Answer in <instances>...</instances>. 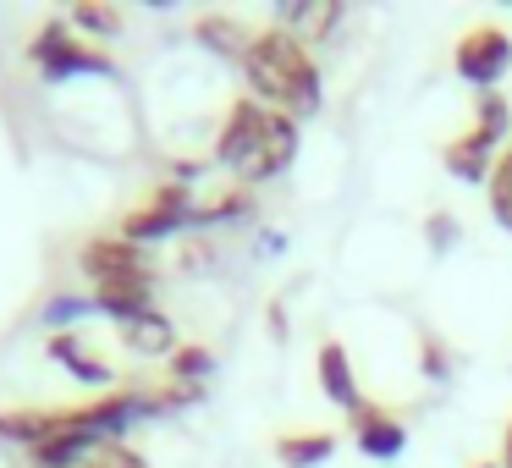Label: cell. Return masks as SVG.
Returning <instances> with one entry per match:
<instances>
[{"label":"cell","mask_w":512,"mask_h":468,"mask_svg":"<svg viewBox=\"0 0 512 468\" xmlns=\"http://www.w3.org/2000/svg\"><path fill=\"white\" fill-rule=\"evenodd\" d=\"M474 468H501V463H474Z\"/></svg>","instance_id":"obj_24"},{"label":"cell","mask_w":512,"mask_h":468,"mask_svg":"<svg viewBox=\"0 0 512 468\" xmlns=\"http://www.w3.org/2000/svg\"><path fill=\"white\" fill-rule=\"evenodd\" d=\"M270 122H276V111H270V105L237 94L232 111H226V122H221V138H215V160H221V166H232V171H243L248 160L259 155V144L270 138Z\"/></svg>","instance_id":"obj_4"},{"label":"cell","mask_w":512,"mask_h":468,"mask_svg":"<svg viewBox=\"0 0 512 468\" xmlns=\"http://www.w3.org/2000/svg\"><path fill=\"white\" fill-rule=\"evenodd\" d=\"M83 270L94 276V287L105 281H155V265L138 243H127L122 232H100L83 243Z\"/></svg>","instance_id":"obj_6"},{"label":"cell","mask_w":512,"mask_h":468,"mask_svg":"<svg viewBox=\"0 0 512 468\" xmlns=\"http://www.w3.org/2000/svg\"><path fill=\"white\" fill-rule=\"evenodd\" d=\"M72 28H89V34H116V28H122V12H111V6H100V0H83V6H72Z\"/></svg>","instance_id":"obj_19"},{"label":"cell","mask_w":512,"mask_h":468,"mask_svg":"<svg viewBox=\"0 0 512 468\" xmlns=\"http://www.w3.org/2000/svg\"><path fill=\"white\" fill-rule=\"evenodd\" d=\"M501 468H512V424H507V441H501Z\"/></svg>","instance_id":"obj_23"},{"label":"cell","mask_w":512,"mask_h":468,"mask_svg":"<svg viewBox=\"0 0 512 468\" xmlns=\"http://www.w3.org/2000/svg\"><path fill=\"white\" fill-rule=\"evenodd\" d=\"M314 364H320V391L325 397L336 402V408H347V413H358L364 408V391H358V375H353V358H347V347L342 342H320V358H314Z\"/></svg>","instance_id":"obj_9"},{"label":"cell","mask_w":512,"mask_h":468,"mask_svg":"<svg viewBox=\"0 0 512 468\" xmlns=\"http://www.w3.org/2000/svg\"><path fill=\"white\" fill-rule=\"evenodd\" d=\"M331 452H336V435H325V430L281 435V441H276V457H281L287 468H314V463H325Z\"/></svg>","instance_id":"obj_14"},{"label":"cell","mask_w":512,"mask_h":468,"mask_svg":"<svg viewBox=\"0 0 512 468\" xmlns=\"http://www.w3.org/2000/svg\"><path fill=\"white\" fill-rule=\"evenodd\" d=\"M430 226H435V243H441V248H446V243H452V215H435V221H430Z\"/></svg>","instance_id":"obj_22"},{"label":"cell","mask_w":512,"mask_h":468,"mask_svg":"<svg viewBox=\"0 0 512 468\" xmlns=\"http://www.w3.org/2000/svg\"><path fill=\"white\" fill-rule=\"evenodd\" d=\"M496 155H501V144H496L490 133H479V127L457 133L452 144L441 149L446 171H452L457 182H490V171H496Z\"/></svg>","instance_id":"obj_8"},{"label":"cell","mask_w":512,"mask_h":468,"mask_svg":"<svg viewBox=\"0 0 512 468\" xmlns=\"http://www.w3.org/2000/svg\"><path fill=\"white\" fill-rule=\"evenodd\" d=\"M485 188H490V210H496V221L512 232V144L496 155V171H490Z\"/></svg>","instance_id":"obj_15"},{"label":"cell","mask_w":512,"mask_h":468,"mask_svg":"<svg viewBox=\"0 0 512 468\" xmlns=\"http://www.w3.org/2000/svg\"><path fill=\"white\" fill-rule=\"evenodd\" d=\"M28 56H34V67L45 72L50 83H67V78H78V72H111V56H100L89 39L72 34V23H45L39 39L28 45Z\"/></svg>","instance_id":"obj_2"},{"label":"cell","mask_w":512,"mask_h":468,"mask_svg":"<svg viewBox=\"0 0 512 468\" xmlns=\"http://www.w3.org/2000/svg\"><path fill=\"white\" fill-rule=\"evenodd\" d=\"M127 342H133V347H144V353H166V347H171V325L166 320H160V314H149V320H138V325H127Z\"/></svg>","instance_id":"obj_18"},{"label":"cell","mask_w":512,"mask_h":468,"mask_svg":"<svg viewBox=\"0 0 512 468\" xmlns=\"http://www.w3.org/2000/svg\"><path fill=\"white\" fill-rule=\"evenodd\" d=\"M452 67H457V78H463V83H474V89L490 94L512 72V34H507V28H496V23L468 28V34L457 39Z\"/></svg>","instance_id":"obj_3"},{"label":"cell","mask_w":512,"mask_h":468,"mask_svg":"<svg viewBox=\"0 0 512 468\" xmlns=\"http://www.w3.org/2000/svg\"><path fill=\"white\" fill-rule=\"evenodd\" d=\"M94 309V298H56V303H50V309H45V320L50 325H56V331H61V325H78L83 320V314H89Z\"/></svg>","instance_id":"obj_21"},{"label":"cell","mask_w":512,"mask_h":468,"mask_svg":"<svg viewBox=\"0 0 512 468\" xmlns=\"http://www.w3.org/2000/svg\"><path fill=\"white\" fill-rule=\"evenodd\" d=\"M50 358H56V364L67 369V375L89 380V386H111V380H116V369L105 364L100 353H89L78 331H56V336H50Z\"/></svg>","instance_id":"obj_12"},{"label":"cell","mask_w":512,"mask_h":468,"mask_svg":"<svg viewBox=\"0 0 512 468\" xmlns=\"http://www.w3.org/2000/svg\"><path fill=\"white\" fill-rule=\"evenodd\" d=\"M353 441L364 457L391 463V457H402V446H408V424H402L386 402H364V408L353 413Z\"/></svg>","instance_id":"obj_7"},{"label":"cell","mask_w":512,"mask_h":468,"mask_svg":"<svg viewBox=\"0 0 512 468\" xmlns=\"http://www.w3.org/2000/svg\"><path fill=\"white\" fill-rule=\"evenodd\" d=\"M204 375H210V347H177V353H171V380L199 386Z\"/></svg>","instance_id":"obj_17"},{"label":"cell","mask_w":512,"mask_h":468,"mask_svg":"<svg viewBox=\"0 0 512 468\" xmlns=\"http://www.w3.org/2000/svg\"><path fill=\"white\" fill-rule=\"evenodd\" d=\"M94 309L122 325L149 320L155 314V281H105V287H94Z\"/></svg>","instance_id":"obj_10"},{"label":"cell","mask_w":512,"mask_h":468,"mask_svg":"<svg viewBox=\"0 0 512 468\" xmlns=\"http://www.w3.org/2000/svg\"><path fill=\"white\" fill-rule=\"evenodd\" d=\"M292 155H298V122L276 111V122H270V138L259 144V155L248 160L237 177H243V188H248V182H265V177H276L281 166H292Z\"/></svg>","instance_id":"obj_11"},{"label":"cell","mask_w":512,"mask_h":468,"mask_svg":"<svg viewBox=\"0 0 512 468\" xmlns=\"http://www.w3.org/2000/svg\"><path fill=\"white\" fill-rule=\"evenodd\" d=\"M474 127L479 133H490L501 144V138H512V111H507V94H479V116H474Z\"/></svg>","instance_id":"obj_16"},{"label":"cell","mask_w":512,"mask_h":468,"mask_svg":"<svg viewBox=\"0 0 512 468\" xmlns=\"http://www.w3.org/2000/svg\"><path fill=\"white\" fill-rule=\"evenodd\" d=\"M177 226H193V204H188V188H182V182H166V188L149 193L144 210H133L116 232L144 248V243H155V237H171Z\"/></svg>","instance_id":"obj_5"},{"label":"cell","mask_w":512,"mask_h":468,"mask_svg":"<svg viewBox=\"0 0 512 468\" xmlns=\"http://www.w3.org/2000/svg\"><path fill=\"white\" fill-rule=\"evenodd\" d=\"M89 468H149V463L133 452V446L111 441V446H100V452H94V463H89Z\"/></svg>","instance_id":"obj_20"},{"label":"cell","mask_w":512,"mask_h":468,"mask_svg":"<svg viewBox=\"0 0 512 468\" xmlns=\"http://www.w3.org/2000/svg\"><path fill=\"white\" fill-rule=\"evenodd\" d=\"M243 78L248 89L259 94V105L281 116H314L320 111V72H314V56L292 28L270 23V28H254V50L243 61Z\"/></svg>","instance_id":"obj_1"},{"label":"cell","mask_w":512,"mask_h":468,"mask_svg":"<svg viewBox=\"0 0 512 468\" xmlns=\"http://www.w3.org/2000/svg\"><path fill=\"white\" fill-rule=\"evenodd\" d=\"M199 39L215 50V56L237 61V67H243L248 50H254V28L237 23V17H199Z\"/></svg>","instance_id":"obj_13"}]
</instances>
